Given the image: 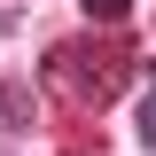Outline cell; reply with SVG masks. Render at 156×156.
Returning a JSON list of instances; mask_svg holds the SVG:
<instances>
[{
  "instance_id": "cell-1",
  "label": "cell",
  "mask_w": 156,
  "mask_h": 156,
  "mask_svg": "<svg viewBox=\"0 0 156 156\" xmlns=\"http://www.w3.org/2000/svg\"><path fill=\"white\" fill-rule=\"evenodd\" d=\"M133 47H125V39H109V47H86V39H78V47H55V55H47V78H55V86H78V94L86 101H109V94H125V86H133Z\"/></svg>"
},
{
  "instance_id": "cell-2",
  "label": "cell",
  "mask_w": 156,
  "mask_h": 156,
  "mask_svg": "<svg viewBox=\"0 0 156 156\" xmlns=\"http://www.w3.org/2000/svg\"><path fill=\"white\" fill-rule=\"evenodd\" d=\"M78 8H86L94 23H125V16H133V0H78Z\"/></svg>"
},
{
  "instance_id": "cell-3",
  "label": "cell",
  "mask_w": 156,
  "mask_h": 156,
  "mask_svg": "<svg viewBox=\"0 0 156 156\" xmlns=\"http://www.w3.org/2000/svg\"><path fill=\"white\" fill-rule=\"evenodd\" d=\"M31 117V101H23V86H0V125H23Z\"/></svg>"
},
{
  "instance_id": "cell-4",
  "label": "cell",
  "mask_w": 156,
  "mask_h": 156,
  "mask_svg": "<svg viewBox=\"0 0 156 156\" xmlns=\"http://www.w3.org/2000/svg\"><path fill=\"white\" fill-rule=\"evenodd\" d=\"M140 148H156V94L140 101Z\"/></svg>"
}]
</instances>
